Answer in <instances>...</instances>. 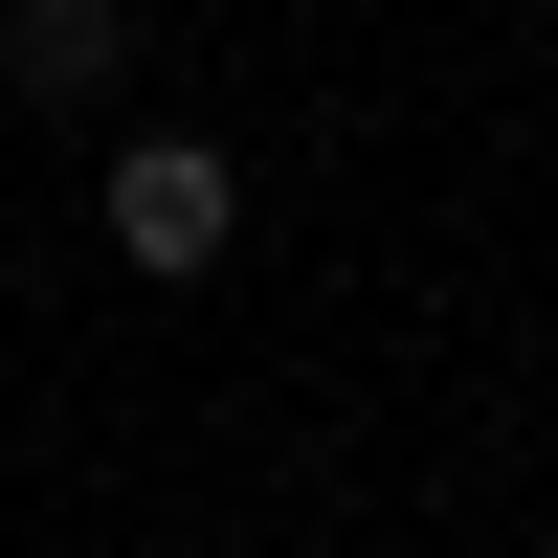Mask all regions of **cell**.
I'll list each match as a JSON object with an SVG mask.
<instances>
[{"mask_svg":"<svg viewBox=\"0 0 558 558\" xmlns=\"http://www.w3.org/2000/svg\"><path fill=\"white\" fill-rule=\"evenodd\" d=\"M223 246H246V179H223L202 134H134V157H112V268H134V291H202Z\"/></svg>","mask_w":558,"mask_h":558,"instance_id":"cell-1","label":"cell"},{"mask_svg":"<svg viewBox=\"0 0 558 558\" xmlns=\"http://www.w3.org/2000/svg\"><path fill=\"white\" fill-rule=\"evenodd\" d=\"M112 68H134V0H0V89L23 112H89Z\"/></svg>","mask_w":558,"mask_h":558,"instance_id":"cell-2","label":"cell"}]
</instances>
